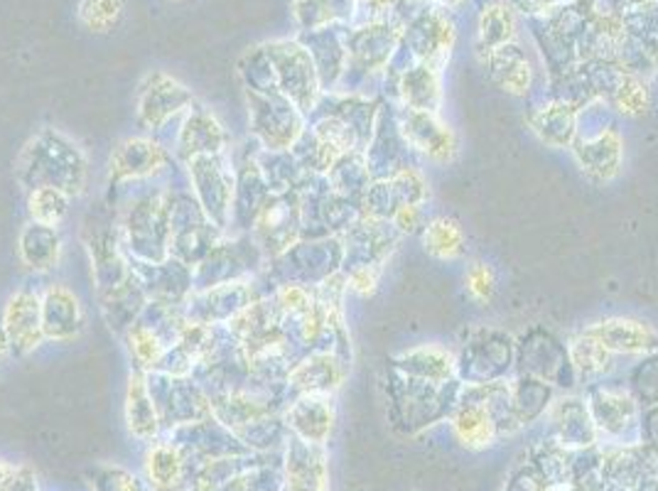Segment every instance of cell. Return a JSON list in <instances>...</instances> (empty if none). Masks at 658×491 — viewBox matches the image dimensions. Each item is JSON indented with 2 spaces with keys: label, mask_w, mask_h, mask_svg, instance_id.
I'll list each match as a JSON object with an SVG mask.
<instances>
[{
  "label": "cell",
  "mask_w": 658,
  "mask_h": 491,
  "mask_svg": "<svg viewBox=\"0 0 658 491\" xmlns=\"http://www.w3.org/2000/svg\"><path fill=\"white\" fill-rule=\"evenodd\" d=\"M184 462L172 445H158L148 455V479L158 491H178L182 484Z\"/></svg>",
  "instance_id": "cell-1"
},
{
  "label": "cell",
  "mask_w": 658,
  "mask_h": 491,
  "mask_svg": "<svg viewBox=\"0 0 658 491\" xmlns=\"http://www.w3.org/2000/svg\"><path fill=\"white\" fill-rule=\"evenodd\" d=\"M8 330L13 342L23 349L35 346L38 342V300L32 295H18V298L10 300L8 308Z\"/></svg>",
  "instance_id": "cell-2"
},
{
  "label": "cell",
  "mask_w": 658,
  "mask_h": 491,
  "mask_svg": "<svg viewBox=\"0 0 658 491\" xmlns=\"http://www.w3.org/2000/svg\"><path fill=\"white\" fill-rule=\"evenodd\" d=\"M288 491H327V474L320 455L293 452L288 462Z\"/></svg>",
  "instance_id": "cell-3"
},
{
  "label": "cell",
  "mask_w": 658,
  "mask_h": 491,
  "mask_svg": "<svg viewBox=\"0 0 658 491\" xmlns=\"http://www.w3.org/2000/svg\"><path fill=\"white\" fill-rule=\"evenodd\" d=\"M124 15V0H82L79 18L94 32H108Z\"/></svg>",
  "instance_id": "cell-4"
},
{
  "label": "cell",
  "mask_w": 658,
  "mask_h": 491,
  "mask_svg": "<svg viewBox=\"0 0 658 491\" xmlns=\"http://www.w3.org/2000/svg\"><path fill=\"white\" fill-rule=\"evenodd\" d=\"M92 479L94 491H140L138 479L128 474L126 469H98Z\"/></svg>",
  "instance_id": "cell-5"
}]
</instances>
